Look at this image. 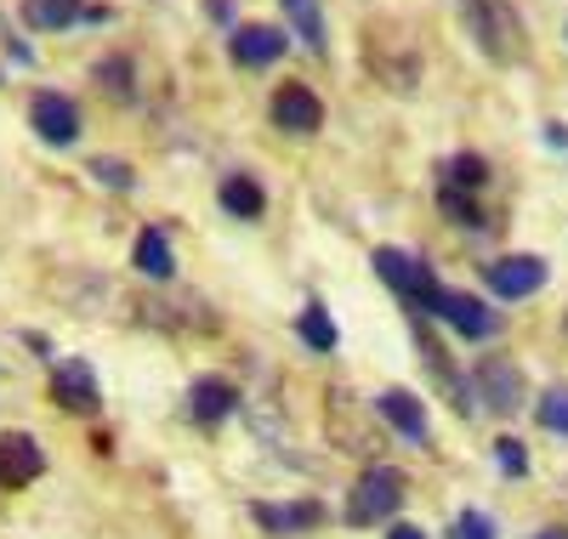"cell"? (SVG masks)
<instances>
[{"label": "cell", "instance_id": "4fadbf2b", "mask_svg": "<svg viewBox=\"0 0 568 539\" xmlns=\"http://www.w3.org/2000/svg\"><path fill=\"white\" fill-rule=\"evenodd\" d=\"M222 211L227 216H240V222H256L262 211H267V193H262V182L256 176H245V171H233V176H222Z\"/></svg>", "mask_w": 568, "mask_h": 539}, {"label": "cell", "instance_id": "cb8c5ba5", "mask_svg": "<svg viewBox=\"0 0 568 539\" xmlns=\"http://www.w3.org/2000/svg\"><path fill=\"white\" fill-rule=\"evenodd\" d=\"M438 205H444V216L460 222V227H484V211L471 205V200H460V187H444V200H438Z\"/></svg>", "mask_w": 568, "mask_h": 539}, {"label": "cell", "instance_id": "6da1fadb", "mask_svg": "<svg viewBox=\"0 0 568 539\" xmlns=\"http://www.w3.org/2000/svg\"><path fill=\"white\" fill-rule=\"evenodd\" d=\"M460 18H466L471 40L484 45V58H495V63L529 58V34H524V18L511 12V0H460Z\"/></svg>", "mask_w": 568, "mask_h": 539}, {"label": "cell", "instance_id": "ffe728a7", "mask_svg": "<svg viewBox=\"0 0 568 539\" xmlns=\"http://www.w3.org/2000/svg\"><path fill=\"white\" fill-rule=\"evenodd\" d=\"M296 329H302V340H307L313 353H329V347H336V324H329V313H324V307H307Z\"/></svg>", "mask_w": 568, "mask_h": 539}, {"label": "cell", "instance_id": "8fae6325", "mask_svg": "<svg viewBox=\"0 0 568 539\" xmlns=\"http://www.w3.org/2000/svg\"><path fill=\"white\" fill-rule=\"evenodd\" d=\"M233 409H240V386H233V380H222V375H200L194 386H187V420L222 426Z\"/></svg>", "mask_w": 568, "mask_h": 539}, {"label": "cell", "instance_id": "2e32d148", "mask_svg": "<svg viewBox=\"0 0 568 539\" xmlns=\"http://www.w3.org/2000/svg\"><path fill=\"white\" fill-rule=\"evenodd\" d=\"M256 522L267 533H307L324 522V506L318 500H296V506H256Z\"/></svg>", "mask_w": 568, "mask_h": 539}, {"label": "cell", "instance_id": "30bf717a", "mask_svg": "<svg viewBox=\"0 0 568 539\" xmlns=\"http://www.w3.org/2000/svg\"><path fill=\"white\" fill-rule=\"evenodd\" d=\"M484 273H489V289L506 296V302H524V296H535V289L546 284V262L540 256H500Z\"/></svg>", "mask_w": 568, "mask_h": 539}, {"label": "cell", "instance_id": "e0dca14e", "mask_svg": "<svg viewBox=\"0 0 568 539\" xmlns=\"http://www.w3.org/2000/svg\"><path fill=\"white\" fill-rule=\"evenodd\" d=\"M85 18V0H23V23L29 29H69Z\"/></svg>", "mask_w": 568, "mask_h": 539}, {"label": "cell", "instance_id": "44dd1931", "mask_svg": "<svg viewBox=\"0 0 568 539\" xmlns=\"http://www.w3.org/2000/svg\"><path fill=\"white\" fill-rule=\"evenodd\" d=\"M91 80H98L109 96H120V103H131V63H125V58L98 63V69H91Z\"/></svg>", "mask_w": 568, "mask_h": 539}, {"label": "cell", "instance_id": "7c38bea8", "mask_svg": "<svg viewBox=\"0 0 568 539\" xmlns=\"http://www.w3.org/2000/svg\"><path fill=\"white\" fill-rule=\"evenodd\" d=\"M227 52H233V63H240V69H267V63L284 58V29H273V23H240V29H233V40H227Z\"/></svg>", "mask_w": 568, "mask_h": 539}, {"label": "cell", "instance_id": "4316f807", "mask_svg": "<svg viewBox=\"0 0 568 539\" xmlns=\"http://www.w3.org/2000/svg\"><path fill=\"white\" fill-rule=\"evenodd\" d=\"M455 539H495V522H489L484 511H466V517L455 522Z\"/></svg>", "mask_w": 568, "mask_h": 539}, {"label": "cell", "instance_id": "277c9868", "mask_svg": "<svg viewBox=\"0 0 568 539\" xmlns=\"http://www.w3.org/2000/svg\"><path fill=\"white\" fill-rule=\"evenodd\" d=\"M478 398L495 415H517L524 398H529V380H524V369H517L511 358H484L478 364Z\"/></svg>", "mask_w": 568, "mask_h": 539}, {"label": "cell", "instance_id": "603a6c76", "mask_svg": "<svg viewBox=\"0 0 568 539\" xmlns=\"http://www.w3.org/2000/svg\"><path fill=\"white\" fill-rule=\"evenodd\" d=\"M540 426L546 431H568V386H551L540 398Z\"/></svg>", "mask_w": 568, "mask_h": 539}, {"label": "cell", "instance_id": "3957f363", "mask_svg": "<svg viewBox=\"0 0 568 539\" xmlns=\"http://www.w3.org/2000/svg\"><path fill=\"white\" fill-rule=\"evenodd\" d=\"M375 273H382V278L398 289L404 302H415L420 313L433 307V296L444 289V284L433 278V267H426V262H415V256H404V251H393V244H382V251H375Z\"/></svg>", "mask_w": 568, "mask_h": 539}, {"label": "cell", "instance_id": "484cf974", "mask_svg": "<svg viewBox=\"0 0 568 539\" xmlns=\"http://www.w3.org/2000/svg\"><path fill=\"white\" fill-rule=\"evenodd\" d=\"M91 176H98V182H109V187H131V165L125 160H91Z\"/></svg>", "mask_w": 568, "mask_h": 539}, {"label": "cell", "instance_id": "ac0fdd59", "mask_svg": "<svg viewBox=\"0 0 568 539\" xmlns=\"http://www.w3.org/2000/svg\"><path fill=\"white\" fill-rule=\"evenodd\" d=\"M415 340H420V353H426V364H433V375H438V386L455 398V409L466 415V391H460V380H455V369H449V358H444V347L433 340V329H426L420 318H415Z\"/></svg>", "mask_w": 568, "mask_h": 539}, {"label": "cell", "instance_id": "f1b7e54d", "mask_svg": "<svg viewBox=\"0 0 568 539\" xmlns=\"http://www.w3.org/2000/svg\"><path fill=\"white\" fill-rule=\"evenodd\" d=\"M540 539H568V533H562V528H546V533H540Z\"/></svg>", "mask_w": 568, "mask_h": 539}, {"label": "cell", "instance_id": "52a82bcc", "mask_svg": "<svg viewBox=\"0 0 568 539\" xmlns=\"http://www.w3.org/2000/svg\"><path fill=\"white\" fill-rule=\"evenodd\" d=\"M29 125L40 131V142H58V149H69V142L80 136V109L69 103L63 91H34V103H29Z\"/></svg>", "mask_w": 568, "mask_h": 539}, {"label": "cell", "instance_id": "7a4b0ae2", "mask_svg": "<svg viewBox=\"0 0 568 539\" xmlns=\"http://www.w3.org/2000/svg\"><path fill=\"white\" fill-rule=\"evenodd\" d=\"M409 500V477L398 466H369L353 488V500H347V522L353 528H369V522H387L398 506Z\"/></svg>", "mask_w": 568, "mask_h": 539}, {"label": "cell", "instance_id": "9a60e30c", "mask_svg": "<svg viewBox=\"0 0 568 539\" xmlns=\"http://www.w3.org/2000/svg\"><path fill=\"white\" fill-rule=\"evenodd\" d=\"M375 415H387L404 437H426V404L415 398V391H404V386H393V391H382V398H375Z\"/></svg>", "mask_w": 568, "mask_h": 539}, {"label": "cell", "instance_id": "d4e9b609", "mask_svg": "<svg viewBox=\"0 0 568 539\" xmlns=\"http://www.w3.org/2000/svg\"><path fill=\"white\" fill-rule=\"evenodd\" d=\"M495 460H500V471H511V477L529 471V455H524V444H517V437H500V444H495Z\"/></svg>", "mask_w": 568, "mask_h": 539}, {"label": "cell", "instance_id": "ba28073f", "mask_svg": "<svg viewBox=\"0 0 568 539\" xmlns=\"http://www.w3.org/2000/svg\"><path fill=\"white\" fill-rule=\"evenodd\" d=\"M426 313H438L455 335H471V340H478V335H495V324H500V318H495L478 296H466V289H438Z\"/></svg>", "mask_w": 568, "mask_h": 539}, {"label": "cell", "instance_id": "8992f818", "mask_svg": "<svg viewBox=\"0 0 568 539\" xmlns=\"http://www.w3.org/2000/svg\"><path fill=\"white\" fill-rule=\"evenodd\" d=\"M52 404H63L69 415H91L103 398H98V375H91L85 358H58L52 364Z\"/></svg>", "mask_w": 568, "mask_h": 539}, {"label": "cell", "instance_id": "83f0119b", "mask_svg": "<svg viewBox=\"0 0 568 539\" xmlns=\"http://www.w3.org/2000/svg\"><path fill=\"white\" fill-rule=\"evenodd\" d=\"M387 539H426V533H420V528H409V522H398V528H393Z\"/></svg>", "mask_w": 568, "mask_h": 539}, {"label": "cell", "instance_id": "7402d4cb", "mask_svg": "<svg viewBox=\"0 0 568 539\" xmlns=\"http://www.w3.org/2000/svg\"><path fill=\"white\" fill-rule=\"evenodd\" d=\"M489 182V165L478 154H455L449 160V187H484Z\"/></svg>", "mask_w": 568, "mask_h": 539}, {"label": "cell", "instance_id": "5b68a950", "mask_svg": "<svg viewBox=\"0 0 568 539\" xmlns=\"http://www.w3.org/2000/svg\"><path fill=\"white\" fill-rule=\"evenodd\" d=\"M273 125H278V131H296V136H313V131L324 125V103L313 96V85L284 80V85L273 91Z\"/></svg>", "mask_w": 568, "mask_h": 539}, {"label": "cell", "instance_id": "9c48e42d", "mask_svg": "<svg viewBox=\"0 0 568 539\" xmlns=\"http://www.w3.org/2000/svg\"><path fill=\"white\" fill-rule=\"evenodd\" d=\"M45 471V449L29 431H7L0 437V488H29Z\"/></svg>", "mask_w": 568, "mask_h": 539}, {"label": "cell", "instance_id": "d6986e66", "mask_svg": "<svg viewBox=\"0 0 568 539\" xmlns=\"http://www.w3.org/2000/svg\"><path fill=\"white\" fill-rule=\"evenodd\" d=\"M284 18H291V29L302 34L307 52H324V18H318V0H284Z\"/></svg>", "mask_w": 568, "mask_h": 539}, {"label": "cell", "instance_id": "5bb4252c", "mask_svg": "<svg viewBox=\"0 0 568 539\" xmlns=\"http://www.w3.org/2000/svg\"><path fill=\"white\" fill-rule=\"evenodd\" d=\"M131 262H136V273H142V278H154V284H165V278L176 273L171 238H165L160 227H142V233H136V251H131Z\"/></svg>", "mask_w": 568, "mask_h": 539}]
</instances>
